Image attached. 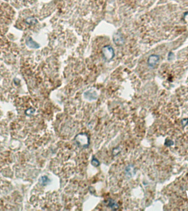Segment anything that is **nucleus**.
Masks as SVG:
<instances>
[{
	"instance_id": "nucleus-4",
	"label": "nucleus",
	"mask_w": 188,
	"mask_h": 211,
	"mask_svg": "<svg viewBox=\"0 0 188 211\" xmlns=\"http://www.w3.org/2000/svg\"><path fill=\"white\" fill-rule=\"evenodd\" d=\"M109 206L112 208H113L114 207L116 208L118 206L117 204H116V202H114L113 200H110V201H109Z\"/></svg>"
},
{
	"instance_id": "nucleus-2",
	"label": "nucleus",
	"mask_w": 188,
	"mask_h": 211,
	"mask_svg": "<svg viewBox=\"0 0 188 211\" xmlns=\"http://www.w3.org/2000/svg\"><path fill=\"white\" fill-rule=\"evenodd\" d=\"M113 41L117 45H122L124 42V39L120 32H117L114 34L113 36Z\"/></svg>"
},
{
	"instance_id": "nucleus-3",
	"label": "nucleus",
	"mask_w": 188,
	"mask_h": 211,
	"mask_svg": "<svg viewBox=\"0 0 188 211\" xmlns=\"http://www.w3.org/2000/svg\"><path fill=\"white\" fill-rule=\"evenodd\" d=\"M159 60V57L157 55H151L149 59H148V64L150 67H153L155 66Z\"/></svg>"
},
{
	"instance_id": "nucleus-1",
	"label": "nucleus",
	"mask_w": 188,
	"mask_h": 211,
	"mask_svg": "<svg viewBox=\"0 0 188 211\" xmlns=\"http://www.w3.org/2000/svg\"><path fill=\"white\" fill-rule=\"evenodd\" d=\"M102 55L105 60L108 62L112 60L114 57V51L112 47L111 46L107 45L102 48Z\"/></svg>"
}]
</instances>
